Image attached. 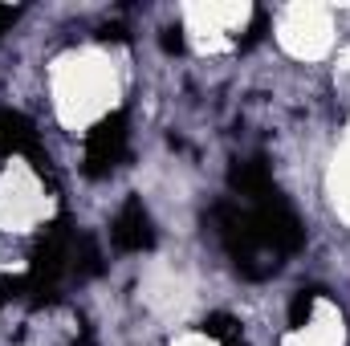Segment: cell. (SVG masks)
Wrapping results in <instances>:
<instances>
[{
    "instance_id": "obj_1",
    "label": "cell",
    "mask_w": 350,
    "mask_h": 346,
    "mask_svg": "<svg viewBox=\"0 0 350 346\" xmlns=\"http://www.w3.org/2000/svg\"><path fill=\"white\" fill-rule=\"evenodd\" d=\"M212 228H216V241L224 245V253H228L232 269H237L241 277L265 281V277H273V273L281 269V261L265 249L261 232H257V224H253L249 204H228V200L216 204V208H212Z\"/></svg>"
},
{
    "instance_id": "obj_2",
    "label": "cell",
    "mask_w": 350,
    "mask_h": 346,
    "mask_svg": "<svg viewBox=\"0 0 350 346\" xmlns=\"http://www.w3.org/2000/svg\"><path fill=\"white\" fill-rule=\"evenodd\" d=\"M126 127H131L126 114L114 110V114H106V118L86 135V175L90 179L110 175L122 159H126V143H131V131H126Z\"/></svg>"
},
{
    "instance_id": "obj_3",
    "label": "cell",
    "mask_w": 350,
    "mask_h": 346,
    "mask_svg": "<svg viewBox=\"0 0 350 346\" xmlns=\"http://www.w3.org/2000/svg\"><path fill=\"white\" fill-rule=\"evenodd\" d=\"M110 241H114L118 253H147L155 245V224H151V212L143 208L139 196H131L118 208V216L110 224Z\"/></svg>"
},
{
    "instance_id": "obj_4",
    "label": "cell",
    "mask_w": 350,
    "mask_h": 346,
    "mask_svg": "<svg viewBox=\"0 0 350 346\" xmlns=\"http://www.w3.org/2000/svg\"><path fill=\"white\" fill-rule=\"evenodd\" d=\"M228 183H232V191H241L245 196V204H257L265 196H273L277 187H273V172H269V163H265V155H253V159H237L232 163V172H228Z\"/></svg>"
},
{
    "instance_id": "obj_5",
    "label": "cell",
    "mask_w": 350,
    "mask_h": 346,
    "mask_svg": "<svg viewBox=\"0 0 350 346\" xmlns=\"http://www.w3.org/2000/svg\"><path fill=\"white\" fill-rule=\"evenodd\" d=\"M12 151L33 155L37 172L45 168V163H41V151H37V131H33V122H29L25 114H16V110H0V155H12Z\"/></svg>"
},
{
    "instance_id": "obj_6",
    "label": "cell",
    "mask_w": 350,
    "mask_h": 346,
    "mask_svg": "<svg viewBox=\"0 0 350 346\" xmlns=\"http://www.w3.org/2000/svg\"><path fill=\"white\" fill-rule=\"evenodd\" d=\"M102 273V249L90 232H78L74 237V257H70V277H98Z\"/></svg>"
},
{
    "instance_id": "obj_7",
    "label": "cell",
    "mask_w": 350,
    "mask_h": 346,
    "mask_svg": "<svg viewBox=\"0 0 350 346\" xmlns=\"http://www.w3.org/2000/svg\"><path fill=\"white\" fill-rule=\"evenodd\" d=\"M200 330H204L208 338H216V343H228V338H237V334H241V322H237L232 314H208Z\"/></svg>"
},
{
    "instance_id": "obj_8",
    "label": "cell",
    "mask_w": 350,
    "mask_h": 346,
    "mask_svg": "<svg viewBox=\"0 0 350 346\" xmlns=\"http://www.w3.org/2000/svg\"><path fill=\"white\" fill-rule=\"evenodd\" d=\"M314 302H318V289H297V293H293V302H289V326H293V330L310 322Z\"/></svg>"
},
{
    "instance_id": "obj_9",
    "label": "cell",
    "mask_w": 350,
    "mask_h": 346,
    "mask_svg": "<svg viewBox=\"0 0 350 346\" xmlns=\"http://www.w3.org/2000/svg\"><path fill=\"white\" fill-rule=\"evenodd\" d=\"M261 37H265V12L257 8V12H253V25H249V37L241 41V49H253V45L261 41Z\"/></svg>"
},
{
    "instance_id": "obj_10",
    "label": "cell",
    "mask_w": 350,
    "mask_h": 346,
    "mask_svg": "<svg viewBox=\"0 0 350 346\" xmlns=\"http://www.w3.org/2000/svg\"><path fill=\"white\" fill-rule=\"evenodd\" d=\"M163 49H167V53H179V49H183V37H179V25L163 33Z\"/></svg>"
},
{
    "instance_id": "obj_11",
    "label": "cell",
    "mask_w": 350,
    "mask_h": 346,
    "mask_svg": "<svg viewBox=\"0 0 350 346\" xmlns=\"http://www.w3.org/2000/svg\"><path fill=\"white\" fill-rule=\"evenodd\" d=\"M16 16H21V8H8V4H0V33H4V29L16 21Z\"/></svg>"
}]
</instances>
